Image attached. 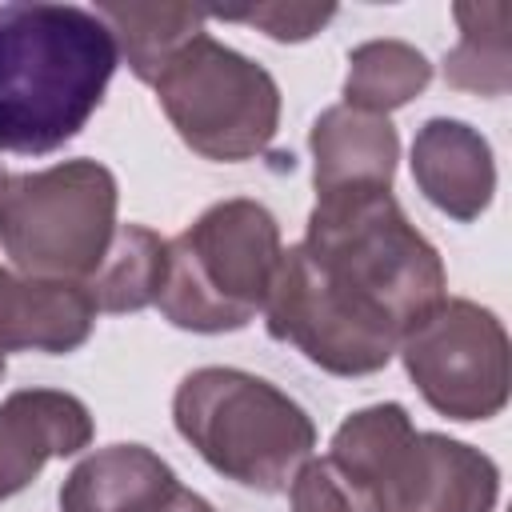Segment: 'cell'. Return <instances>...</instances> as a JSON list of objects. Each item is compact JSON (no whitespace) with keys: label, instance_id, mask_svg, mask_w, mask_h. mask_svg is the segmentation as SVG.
Segmentation results:
<instances>
[{"label":"cell","instance_id":"cell-21","mask_svg":"<svg viewBox=\"0 0 512 512\" xmlns=\"http://www.w3.org/2000/svg\"><path fill=\"white\" fill-rule=\"evenodd\" d=\"M16 288H20V276H12L4 264H0V376L8 368V352H12V316H16Z\"/></svg>","mask_w":512,"mask_h":512},{"label":"cell","instance_id":"cell-5","mask_svg":"<svg viewBox=\"0 0 512 512\" xmlns=\"http://www.w3.org/2000/svg\"><path fill=\"white\" fill-rule=\"evenodd\" d=\"M116 204V176L84 156L4 176L0 248L20 276L88 280L116 236Z\"/></svg>","mask_w":512,"mask_h":512},{"label":"cell","instance_id":"cell-11","mask_svg":"<svg viewBox=\"0 0 512 512\" xmlns=\"http://www.w3.org/2000/svg\"><path fill=\"white\" fill-rule=\"evenodd\" d=\"M308 148H312L316 196L392 188L400 164V136L392 120L356 112L348 104H332L316 116L308 132Z\"/></svg>","mask_w":512,"mask_h":512},{"label":"cell","instance_id":"cell-8","mask_svg":"<svg viewBox=\"0 0 512 512\" xmlns=\"http://www.w3.org/2000/svg\"><path fill=\"white\" fill-rule=\"evenodd\" d=\"M500 468L444 432H412L380 480V512H496Z\"/></svg>","mask_w":512,"mask_h":512},{"label":"cell","instance_id":"cell-2","mask_svg":"<svg viewBox=\"0 0 512 512\" xmlns=\"http://www.w3.org/2000/svg\"><path fill=\"white\" fill-rule=\"evenodd\" d=\"M116 60L96 8L0 4V152L48 156L80 136Z\"/></svg>","mask_w":512,"mask_h":512},{"label":"cell","instance_id":"cell-22","mask_svg":"<svg viewBox=\"0 0 512 512\" xmlns=\"http://www.w3.org/2000/svg\"><path fill=\"white\" fill-rule=\"evenodd\" d=\"M152 512H216V508H212L200 492H192V488H180V484H176V492H172L160 508H152Z\"/></svg>","mask_w":512,"mask_h":512},{"label":"cell","instance_id":"cell-7","mask_svg":"<svg viewBox=\"0 0 512 512\" xmlns=\"http://www.w3.org/2000/svg\"><path fill=\"white\" fill-rule=\"evenodd\" d=\"M408 380L424 404L448 420H492L508 404L512 352L500 316L476 300L448 296L424 324H416L400 352Z\"/></svg>","mask_w":512,"mask_h":512},{"label":"cell","instance_id":"cell-6","mask_svg":"<svg viewBox=\"0 0 512 512\" xmlns=\"http://www.w3.org/2000/svg\"><path fill=\"white\" fill-rule=\"evenodd\" d=\"M152 88L176 136L216 164L260 156L280 128V84L272 72L208 32L192 36Z\"/></svg>","mask_w":512,"mask_h":512},{"label":"cell","instance_id":"cell-13","mask_svg":"<svg viewBox=\"0 0 512 512\" xmlns=\"http://www.w3.org/2000/svg\"><path fill=\"white\" fill-rule=\"evenodd\" d=\"M96 316L100 312L84 280L20 276L16 316H12V352H44V356L76 352L92 336Z\"/></svg>","mask_w":512,"mask_h":512},{"label":"cell","instance_id":"cell-10","mask_svg":"<svg viewBox=\"0 0 512 512\" xmlns=\"http://www.w3.org/2000/svg\"><path fill=\"white\" fill-rule=\"evenodd\" d=\"M408 164L420 196L460 224L480 220L496 196L492 144L464 120H448V116L424 120L416 128Z\"/></svg>","mask_w":512,"mask_h":512},{"label":"cell","instance_id":"cell-15","mask_svg":"<svg viewBox=\"0 0 512 512\" xmlns=\"http://www.w3.org/2000/svg\"><path fill=\"white\" fill-rule=\"evenodd\" d=\"M452 20L460 28L456 48L444 56L448 88L476 96H504L512 88V8L504 0L456 4Z\"/></svg>","mask_w":512,"mask_h":512},{"label":"cell","instance_id":"cell-19","mask_svg":"<svg viewBox=\"0 0 512 512\" xmlns=\"http://www.w3.org/2000/svg\"><path fill=\"white\" fill-rule=\"evenodd\" d=\"M292 512H380V500L368 484L344 472L332 456L304 460L288 484Z\"/></svg>","mask_w":512,"mask_h":512},{"label":"cell","instance_id":"cell-4","mask_svg":"<svg viewBox=\"0 0 512 512\" xmlns=\"http://www.w3.org/2000/svg\"><path fill=\"white\" fill-rule=\"evenodd\" d=\"M280 256V224L260 200H220L168 240V276L156 308L184 332H240L264 308Z\"/></svg>","mask_w":512,"mask_h":512},{"label":"cell","instance_id":"cell-1","mask_svg":"<svg viewBox=\"0 0 512 512\" xmlns=\"http://www.w3.org/2000/svg\"><path fill=\"white\" fill-rule=\"evenodd\" d=\"M448 300L436 244L392 188L316 196L264 300V328L332 376H372Z\"/></svg>","mask_w":512,"mask_h":512},{"label":"cell","instance_id":"cell-3","mask_svg":"<svg viewBox=\"0 0 512 512\" xmlns=\"http://www.w3.org/2000/svg\"><path fill=\"white\" fill-rule=\"evenodd\" d=\"M172 424L224 480L252 492H288L316 448L312 416L272 380L244 368H196L176 384Z\"/></svg>","mask_w":512,"mask_h":512},{"label":"cell","instance_id":"cell-14","mask_svg":"<svg viewBox=\"0 0 512 512\" xmlns=\"http://www.w3.org/2000/svg\"><path fill=\"white\" fill-rule=\"evenodd\" d=\"M168 276V240L144 224H116L100 268L84 280L96 312H144L156 304Z\"/></svg>","mask_w":512,"mask_h":512},{"label":"cell","instance_id":"cell-20","mask_svg":"<svg viewBox=\"0 0 512 512\" xmlns=\"http://www.w3.org/2000/svg\"><path fill=\"white\" fill-rule=\"evenodd\" d=\"M212 16L228 24L260 28L276 44H300V40H312L336 16V8L332 4H260L248 12H212Z\"/></svg>","mask_w":512,"mask_h":512},{"label":"cell","instance_id":"cell-16","mask_svg":"<svg viewBox=\"0 0 512 512\" xmlns=\"http://www.w3.org/2000/svg\"><path fill=\"white\" fill-rule=\"evenodd\" d=\"M96 16L108 24L116 52L140 84H156L172 56L204 32V12L188 4H100Z\"/></svg>","mask_w":512,"mask_h":512},{"label":"cell","instance_id":"cell-9","mask_svg":"<svg viewBox=\"0 0 512 512\" xmlns=\"http://www.w3.org/2000/svg\"><path fill=\"white\" fill-rule=\"evenodd\" d=\"M92 412L60 388H20L0 404V504L24 492L48 460L92 444Z\"/></svg>","mask_w":512,"mask_h":512},{"label":"cell","instance_id":"cell-17","mask_svg":"<svg viewBox=\"0 0 512 512\" xmlns=\"http://www.w3.org/2000/svg\"><path fill=\"white\" fill-rule=\"evenodd\" d=\"M432 84L428 56L408 40H368L348 52L344 104L356 112L388 116L412 104Z\"/></svg>","mask_w":512,"mask_h":512},{"label":"cell","instance_id":"cell-12","mask_svg":"<svg viewBox=\"0 0 512 512\" xmlns=\"http://www.w3.org/2000/svg\"><path fill=\"white\" fill-rule=\"evenodd\" d=\"M176 472L144 444H108L60 484V512H152L176 492Z\"/></svg>","mask_w":512,"mask_h":512},{"label":"cell","instance_id":"cell-18","mask_svg":"<svg viewBox=\"0 0 512 512\" xmlns=\"http://www.w3.org/2000/svg\"><path fill=\"white\" fill-rule=\"evenodd\" d=\"M416 424L408 416L404 404L388 400V404H372V408H360L352 412L336 432H332V444H328V456L352 472L360 484H368L380 500V480L388 476L392 460L400 456V448L412 440Z\"/></svg>","mask_w":512,"mask_h":512},{"label":"cell","instance_id":"cell-23","mask_svg":"<svg viewBox=\"0 0 512 512\" xmlns=\"http://www.w3.org/2000/svg\"><path fill=\"white\" fill-rule=\"evenodd\" d=\"M0 184H4V168H0Z\"/></svg>","mask_w":512,"mask_h":512}]
</instances>
